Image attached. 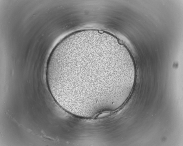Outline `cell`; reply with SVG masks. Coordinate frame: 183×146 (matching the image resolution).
Segmentation results:
<instances>
[{
  "label": "cell",
  "instance_id": "6da1fadb",
  "mask_svg": "<svg viewBox=\"0 0 183 146\" xmlns=\"http://www.w3.org/2000/svg\"><path fill=\"white\" fill-rule=\"evenodd\" d=\"M57 62L60 77L67 87L89 94L104 92L107 80L117 79L121 63L108 54L92 49L75 53Z\"/></svg>",
  "mask_w": 183,
  "mask_h": 146
}]
</instances>
